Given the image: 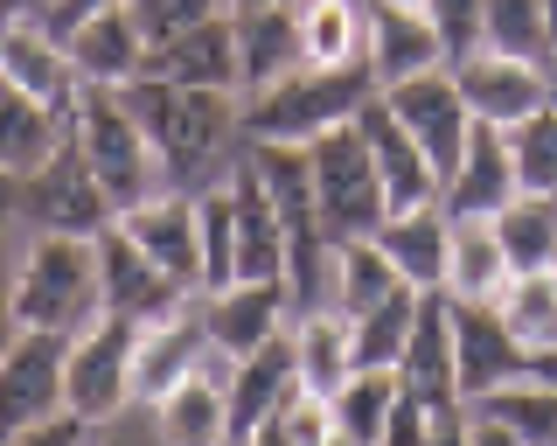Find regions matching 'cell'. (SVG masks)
Listing matches in <instances>:
<instances>
[{"instance_id":"1","label":"cell","mask_w":557,"mask_h":446,"mask_svg":"<svg viewBox=\"0 0 557 446\" xmlns=\"http://www.w3.org/2000/svg\"><path fill=\"white\" fill-rule=\"evenodd\" d=\"M126 106L139 112L153 153H161L168 188L202 196L209 182L231 175V140H244L231 91H196V84H168V77H133Z\"/></svg>"},{"instance_id":"2","label":"cell","mask_w":557,"mask_h":446,"mask_svg":"<svg viewBox=\"0 0 557 446\" xmlns=\"http://www.w3.org/2000/svg\"><path fill=\"white\" fill-rule=\"evenodd\" d=\"M383 91L370 57L362 63H300V71H286L278 84L265 91H251L237 106V133L244 140H286V147H307L321 140L327 126H348L370 98Z\"/></svg>"},{"instance_id":"3","label":"cell","mask_w":557,"mask_h":446,"mask_svg":"<svg viewBox=\"0 0 557 446\" xmlns=\"http://www.w3.org/2000/svg\"><path fill=\"white\" fill-rule=\"evenodd\" d=\"M98 314H104V300H98V237L42 231L22 251V272H14V329L84 335Z\"/></svg>"},{"instance_id":"4","label":"cell","mask_w":557,"mask_h":446,"mask_svg":"<svg viewBox=\"0 0 557 446\" xmlns=\"http://www.w3.org/2000/svg\"><path fill=\"white\" fill-rule=\"evenodd\" d=\"M70 147L98 168L104 196L119 202V216H126L133 202H147V196H161V188H168L161 153H153L147 126H139V112L126 106V91H119V84H84V91H77Z\"/></svg>"},{"instance_id":"5","label":"cell","mask_w":557,"mask_h":446,"mask_svg":"<svg viewBox=\"0 0 557 446\" xmlns=\"http://www.w3.org/2000/svg\"><path fill=\"white\" fill-rule=\"evenodd\" d=\"M307 168H313V202H321L327 237H376L383 216H391V196H383L376 153L362 140V126H327L321 140H307Z\"/></svg>"},{"instance_id":"6","label":"cell","mask_w":557,"mask_h":446,"mask_svg":"<svg viewBox=\"0 0 557 446\" xmlns=\"http://www.w3.org/2000/svg\"><path fill=\"white\" fill-rule=\"evenodd\" d=\"M14 216L28 223L35 237L57 231V237H98L119 223V202L104 196L98 168L84 161L77 147L49 153L42 168H28V175H14Z\"/></svg>"},{"instance_id":"7","label":"cell","mask_w":557,"mask_h":446,"mask_svg":"<svg viewBox=\"0 0 557 446\" xmlns=\"http://www.w3.org/2000/svg\"><path fill=\"white\" fill-rule=\"evenodd\" d=\"M63 363H70V335H49V329H22L0 349V446L42 439L70 411Z\"/></svg>"},{"instance_id":"8","label":"cell","mask_w":557,"mask_h":446,"mask_svg":"<svg viewBox=\"0 0 557 446\" xmlns=\"http://www.w3.org/2000/svg\"><path fill=\"white\" fill-rule=\"evenodd\" d=\"M139 329L147 321L133 314H104L91 321L84 335H70V363H63V398L84 425H104L133 405V349H139Z\"/></svg>"},{"instance_id":"9","label":"cell","mask_w":557,"mask_h":446,"mask_svg":"<svg viewBox=\"0 0 557 446\" xmlns=\"http://www.w3.org/2000/svg\"><path fill=\"white\" fill-rule=\"evenodd\" d=\"M397 376L405 391H418L432 411L453 419V439H467V398H460V349H453V300L432 286L418 294V321H411V342L397 356Z\"/></svg>"},{"instance_id":"10","label":"cell","mask_w":557,"mask_h":446,"mask_svg":"<svg viewBox=\"0 0 557 446\" xmlns=\"http://www.w3.org/2000/svg\"><path fill=\"white\" fill-rule=\"evenodd\" d=\"M391 112L405 119V133L418 147H425V161L440 168V182L460 168V153L467 140H474V112H467V98H460V84H453V71L440 63V71H418L405 84H391Z\"/></svg>"},{"instance_id":"11","label":"cell","mask_w":557,"mask_h":446,"mask_svg":"<svg viewBox=\"0 0 557 446\" xmlns=\"http://www.w3.org/2000/svg\"><path fill=\"white\" fill-rule=\"evenodd\" d=\"M446 71H453V84H460L467 112L487 119V126H516V119L550 106V63L509 57V49H474V57L446 63Z\"/></svg>"},{"instance_id":"12","label":"cell","mask_w":557,"mask_h":446,"mask_svg":"<svg viewBox=\"0 0 557 446\" xmlns=\"http://www.w3.org/2000/svg\"><path fill=\"white\" fill-rule=\"evenodd\" d=\"M453 349H460V398H481V391L530 376V349H522V335L509 329V314L495 300H453Z\"/></svg>"},{"instance_id":"13","label":"cell","mask_w":557,"mask_h":446,"mask_svg":"<svg viewBox=\"0 0 557 446\" xmlns=\"http://www.w3.org/2000/svg\"><path fill=\"white\" fill-rule=\"evenodd\" d=\"M98 300L112 307V314L161 321V314H174V307H188L196 294H188L182 280H168V272L133 245L126 223H112V231H98Z\"/></svg>"},{"instance_id":"14","label":"cell","mask_w":557,"mask_h":446,"mask_svg":"<svg viewBox=\"0 0 557 446\" xmlns=\"http://www.w3.org/2000/svg\"><path fill=\"white\" fill-rule=\"evenodd\" d=\"M202 321H209V349H223L237 363L258 342L293 329V294L286 280H231L216 294H202Z\"/></svg>"},{"instance_id":"15","label":"cell","mask_w":557,"mask_h":446,"mask_svg":"<svg viewBox=\"0 0 557 446\" xmlns=\"http://www.w3.org/2000/svg\"><path fill=\"white\" fill-rule=\"evenodd\" d=\"M139 77H168V84H196V91H231L244 98V63H237V28L231 14L182 28L168 42H147V71Z\"/></svg>"},{"instance_id":"16","label":"cell","mask_w":557,"mask_h":446,"mask_svg":"<svg viewBox=\"0 0 557 446\" xmlns=\"http://www.w3.org/2000/svg\"><path fill=\"white\" fill-rule=\"evenodd\" d=\"M119 223H126L133 245L147 251L168 280H182L188 294H202V223H196V196H188V188H161V196L133 202Z\"/></svg>"},{"instance_id":"17","label":"cell","mask_w":557,"mask_h":446,"mask_svg":"<svg viewBox=\"0 0 557 446\" xmlns=\"http://www.w3.org/2000/svg\"><path fill=\"white\" fill-rule=\"evenodd\" d=\"M356 126H362V140H370V153H376V175H383V196H391V216L440 202V168H432L425 147L405 133V119L391 112V98L376 91L370 106L356 112Z\"/></svg>"},{"instance_id":"18","label":"cell","mask_w":557,"mask_h":446,"mask_svg":"<svg viewBox=\"0 0 557 446\" xmlns=\"http://www.w3.org/2000/svg\"><path fill=\"white\" fill-rule=\"evenodd\" d=\"M153 425L174 446H209V439H231V356L209 349L168 398H153Z\"/></svg>"},{"instance_id":"19","label":"cell","mask_w":557,"mask_h":446,"mask_svg":"<svg viewBox=\"0 0 557 446\" xmlns=\"http://www.w3.org/2000/svg\"><path fill=\"white\" fill-rule=\"evenodd\" d=\"M467 439H481V446H557V384L516 376L502 391L467 398Z\"/></svg>"},{"instance_id":"20","label":"cell","mask_w":557,"mask_h":446,"mask_svg":"<svg viewBox=\"0 0 557 446\" xmlns=\"http://www.w3.org/2000/svg\"><path fill=\"white\" fill-rule=\"evenodd\" d=\"M202 356H209V321H202L196 300L161 314V321H147V329H139V349H133V405L168 398Z\"/></svg>"},{"instance_id":"21","label":"cell","mask_w":557,"mask_h":446,"mask_svg":"<svg viewBox=\"0 0 557 446\" xmlns=\"http://www.w3.org/2000/svg\"><path fill=\"white\" fill-rule=\"evenodd\" d=\"M70 49V63H77V77L84 84H126L147 71V28H139V14H133V0H119V8H98L91 22H77L63 36Z\"/></svg>"},{"instance_id":"22","label":"cell","mask_w":557,"mask_h":446,"mask_svg":"<svg viewBox=\"0 0 557 446\" xmlns=\"http://www.w3.org/2000/svg\"><path fill=\"white\" fill-rule=\"evenodd\" d=\"M0 77L8 84H22V91L35 98H49L63 119H77V91H84V77H77V63H70V49L49 36L42 22H14V28H0Z\"/></svg>"},{"instance_id":"23","label":"cell","mask_w":557,"mask_h":446,"mask_svg":"<svg viewBox=\"0 0 557 446\" xmlns=\"http://www.w3.org/2000/svg\"><path fill=\"white\" fill-rule=\"evenodd\" d=\"M516 196V161H509V133L474 119V140H467L460 168L440 182V210L446 216H495Z\"/></svg>"},{"instance_id":"24","label":"cell","mask_w":557,"mask_h":446,"mask_svg":"<svg viewBox=\"0 0 557 446\" xmlns=\"http://www.w3.org/2000/svg\"><path fill=\"white\" fill-rule=\"evenodd\" d=\"M231 28H237L244 98L307 63V49H300V0H278V8H231Z\"/></svg>"},{"instance_id":"25","label":"cell","mask_w":557,"mask_h":446,"mask_svg":"<svg viewBox=\"0 0 557 446\" xmlns=\"http://www.w3.org/2000/svg\"><path fill=\"white\" fill-rule=\"evenodd\" d=\"M370 71L376 84L391 91V84H405L418 71H440L446 63V42H440V28H432V14L425 8H391V0H376L370 8Z\"/></svg>"},{"instance_id":"26","label":"cell","mask_w":557,"mask_h":446,"mask_svg":"<svg viewBox=\"0 0 557 446\" xmlns=\"http://www.w3.org/2000/svg\"><path fill=\"white\" fill-rule=\"evenodd\" d=\"M300 384V356H293V329L258 342L251 356L231 363V439H258V425L272 419V405Z\"/></svg>"},{"instance_id":"27","label":"cell","mask_w":557,"mask_h":446,"mask_svg":"<svg viewBox=\"0 0 557 446\" xmlns=\"http://www.w3.org/2000/svg\"><path fill=\"white\" fill-rule=\"evenodd\" d=\"M63 147H70V119L49 98L0 77V175H28V168H42Z\"/></svg>"},{"instance_id":"28","label":"cell","mask_w":557,"mask_h":446,"mask_svg":"<svg viewBox=\"0 0 557 446\" xmlns=\"http://www.w3.org/2000/svg\"><path fill=\"white\" fill-rule=\"evenodd\" d=\"M293 356H300V384L335 398L342 376L356 370V321H348L335 300L300 307V314H293Z\"/></svg>"},{"instance_id":"29","label":"cell","mask_w":557,"mask_h":446,"mask_svg":"<svg viewBox=\"0 0 557 446\" xmlns=\"http://www.w3.org/2000/svg\"><path fill=\"white\" fill-rule=\"evenodd\" d=\"M509 251H502L495 223L487 216H453V237H446V286L440 294L453 300H495L509 286Z\"/></svg>"},{"instance_id":"30","label":"cell","mask_w":557,"mask_h":446,"mask_svg":"<svg viewBox=\"0 0 557 446\" xmlns=\"http://www.w3.org/2000/svg\"><path fill=\"white\" fill-rule=\"evenodd\" d=\"M446 237H453V216L440 210V202H425V210L383 216L376 245L391 251V265L405 272L418 294H432V286H446Z\"/></svg>"},{"instance_id":"31","label":"cell","mask_w":557,"mask_h":446,"mask_svg":"<svg viewBox=\"0 0 557 446\" xmlns=\"http://www.w3.org/2000/svg\"><path fill=\"white\" fill-rule=\"evenodd\" d=\"M487 223H495V237H502V251H509L516 272L557 265V196H544V188H516Z\"/></svg>"},{"instance_id":"32","label":"cell","mask_w":557,"mask_h":446,"mask_svg":"<svg viewBox=\"0 0 557 446\" xmlns=\"http://www.w3.org/2000/svg\"><path fill=\"white\" fill-rule=\"evenodd\" d=\"M397 286H411V280L391 265V251H383L376 237H342L335 245V307L342 314H370V307L391 300Z\"/></svg>"},{"instance_id":"33","label":"cell","mask_w":557,"mask_h":446,"mask_svg":"<svg viewBox=\"0 0 557 446\" xmlns=\"http://www.w3.org/2000/svg\"><path fill=\"white\" fill-rule=\"evenodd\" d=\"M397 391H405V376H397V370H348V376H342V391H335V425H342V439H356V446H383Z\"/></svg>"},{"instance_id":"34","label":"cell","mask_w":557,"mask_h":446,"mask_svg":"<svg viewBox=\"0 0 557 446\" xmlns=\"http://www.w3.org/2000/svg\"><path fill=\"white\" fill-rule=\"evenodd\" d=\"M300 49L307 63H362L370 14L356 0H300Z\"/></svg>"},{"instance_id":"35","label":"cell","mask_w":557,"mask_h":446,"mask_svg":"<svg viewBox=\"0 0 557 446\" xmlns=\"http://www.w3.org/2000/svg\"><path fill=\"white\" fill-rule=\"evenodd\" d=\"M495 307L509 314V329L522 335V349H557V265L509 272V286L495 294Z\"/></svg>"},{"instance_id":"36","label":"cell","mask_w":557,"mask_h":446,"mask_svg":"<svg viewBox=\"0 0 557 446\" xmlns=\"http://www.w3.org/2000/svg\"><path fill=\"white\" fill-rule=\"evenodd\" d=\"M356 321V370H397L418 321V286H397L391 300H376L370 314H348Z\"/></svg>"},{"instance_id":"37","label":"cell","mask_w":557,"mask_h":446,"mask_svg":"<svg viewBox=\"0 0 557 446\" xmlns=\"http://www.w3.org/2000/svg\"><path fill=\"white\" fill-rule=\"evenodd\" d=\"M321 439H342V425H335V398L313 384H293L272 405V419L258 425V446H321Z\"/></svg>"},{"instance_id":"38","label":"cell","mask_w":557,"mask_h":446,"mask_svg":"<svg viewBox=\"0 0 557 446\" xmlns=\"http://www.w3.org/2000/svg\"><path fill=\"white\" fill-rule=\"evenodd\" d=\"M481 49H509V57L550 63L544 0H487V8H481Z\"/></svg>"},{"instance_id":"39","label":"cell","mask_w":557,"mask_h":446,"mask_svg":"<svg viewBox=\"0 0 557 446\" xmlns=\"http://www.w3.org/2000/svg\"><path fill=\"white\" fill-rule=\"evenodd\" d=\"M196 223H202V294L237 280V216H231V182H209L196 196Z\"/></svg>"},{"instance_id":"40","label":"cell","mask_w":557,"mask_h":446,"mask_svg":"<svg viewBox=\"0 0 557 446\" xmlns=\"http://www.w3.org/2000/svg\"><path fill=\"white\" fill-rule=\"evenodd\" d=\"M509 133V161H516V188H544V196H557V106L516 119Z\"/></svg>"},{"instance_id":"41","label":"cell","mask_w":557,"mask_h":446,"mask_svg":"<svg viewBox=\"0 0 557 446\" xmlns=\"http://www.w3.org/2000/svg\"><path fill=\"white\" fill-rule=\"evenodd\" d=\"M139 28H147V42H168L182 36V28L209 22V14H231V0H133Z\"/></svg>"},{"instance_id":"42","label":"cell","mask_w":557,"mask_h":446,"mask_svg":"<svg viewBox=\"0 0 557 446\" xmlns=\"http://www.w3.org/2000/svg\"><path fill=\"white\" fill-rule=\"evenodd\" d=\"M481 8L487 0H425L432 28H440V42H446V63H460V57L481 49Z\"/></svg>"},{"instance_id":"43","label":"cell","mask_w":557,"mask_h":446,"mask_svg":"<svg viewBox=\"0 0 557 446\" xmlns=\"http://www.w3.org/2000/svg\"><path fill=\"white\" fill-rule=\"evenodd\" d=\"M14 175H0V349H8L14 335V272H22V251H14Z\"/></svg>"},{"instance_id":"44","label":"cell","mask_w":557,"mask_h":446,"mask_svg":"<svg viewBox=\"0 0 557 446\" xmlns=\"http://www.w3.org/2000/svg\"><path fill=\"white\" fill-rule=\"evenodd\" d=\"M98 8H119V0H49V14H42V28H49V36H70V28H77V22H91V14Z\"/></svg>"},{"instance_id":"45","label":"cell","mask_w":557,"mask_h":446,"mask_svg":"<svg viewBox=\"0 0 557 446\" xmlns=\"http://www.w3.org/2000/svg\"><path fill=\"white\" fill-rule=\"evenodd\" d=\"M49 14V0H0V28H14V22H42Z\"/></svg>"},{"instance_id":"46","label":"cell","mask_w":557,"mask_h":446,"mask_svg":"<svg viewBox=\"0 0 557 446\" xmlns=\"http://www.w3.org/2000/svg\"><path fill=\"white\" fill-rule=\"evenodd\" d=\"M530 376H536V384H557V349H536L530 356Z\"/></svg>"},{"instance_id":"47","label":"cell","mask_w":557,"mask_h":446,"mask_svg":"<svg viewBox=\"0 0 557 446\" xmlns=\"http://www.w3.org/2000/svg\"><path fill=\"white\" fill-rule=\"evenodd\" d=\"M544 28H550V57H557V0H544Z\"/></svg>"},{"instance_id":"48","label":"cell","mask_w":557,"mask_h":446,"mask_svg":"<svg viewBox=\"0 0 557 446\" xmlns=\"http://www.w3.org/2000/svg\"><path fill=\"white\" fill-rule=\"evenodd\" d=\"M231 8H278V0H231Z\"/></svg>"},{"instance_id":"49","label":"cell","mask_w":557,"mask_h":446,"mask_svg":"<svg viewBox=\"0 0 557 446\" xmlns=\"http://www.w3.org/2000/svg\"><path fill=\"white\" fill-rule=\"evenodd\" d=\"M550 106H557V57H550Z\"/></svg>"},{"instance_id":"50","label":"cell","mask_w":557,"mask_h":446,"mask_svg":"<svg viewBox=\"0 0 557 446\" xmlns=\"http://www.w3.org/2000/svg\"><path fill=\"white\" fill-rule=\"evenodd\" d=\"M391 8H425V0H391Z\"/></svg>"}]
</instances>
